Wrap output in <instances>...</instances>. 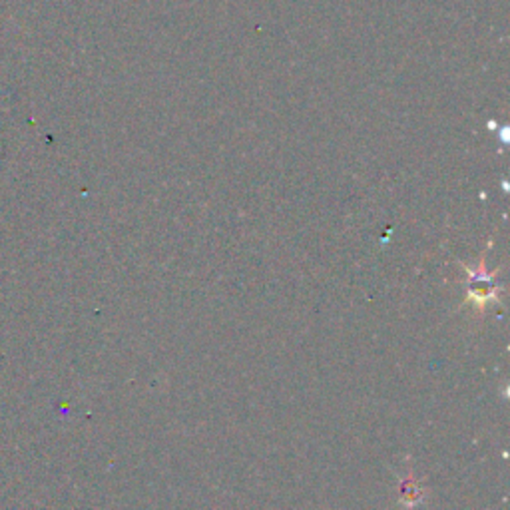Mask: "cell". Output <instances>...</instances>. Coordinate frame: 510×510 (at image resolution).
<instances>
[{
	"label": "cell",
	"mask_w": 510,
	"mask_h": 510,
	"mask_svg": "<svg viewBox=\"0 0 510 510\" xmlns=\"http://www.w3.org/2000/svg\"><path fill=\"white\" fill-rule=\"evenodd\" d=\"M497 297V288L495 279L488 275H471V288H469V299L474 301L476 307H483L486 301H493Z\"/></svg>",
	"instance_id": "cell-1"
}]
</instances>
